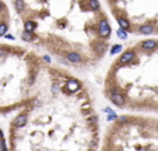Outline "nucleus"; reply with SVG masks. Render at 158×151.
Here are the masks:
<instances>
[{
    "label": "nucleus",
    "mask_w": 158,
    "mask_h": 151,
    "mask_svg": "<svg viewBox=\"0 0 158 151\" xmlns=\"http://www.w3.org/2000/svg\"><path fill=\"white\" fill-rule=\"evenodd\" d=\"M101 94L118 111L158 115V38L122 47L101 80Z\"/></svg>",
    "instance_id": "3"
},
{
    "label": "nucleus",
    "mask_w": 158,
    "mask_h": 151,
    "mask_svg": "<svg viewBox=\"0 0 158 151\" xmlns=\"http://www.w3.org/2000/svg\"><path fill=\"white\" fill-rule=\"evenodd\" d=\"M26 46L74 71L101 64L112 28L100 0H13Z\"/></svg>",
    "instance_id": "2"
},
{
    "label": "nucleus",
    "mask_w": 158,
    "mask_h": 151,
    "mask_svg": "<svg viewBox=\"0 0 158 151\" xmlns=\"http://www.w3.org/2000/svg\"><path fill=\"white\" fill-rule=\"evenodd\" d=\"M121 36H158V0H105Z\"/></svg>",
    "instance_id": "6"
},
{
    "label": "nucleus",
    "mask_w": 158,
    "mask_h": 151,
    "mask_svg": "<svg viewBox=\"0 0 158 151\" xmlns=\"http://www.w3.org/2000/svg\"><path fill=\"white\" fill-rule=\"evenodd\" d=\"M49 58L26 44L0 42V115L15 114L38 96Z\"/></svg>",
    "instance_id": "4"
},
{
    "label": "nucleus",
    "mask_w": 158,
    "mask_h": 151,
    "mask_svg": "<svg viewBox=\"0 0 158 151\" xmlns=\"http://www.w3.org/2000/svg\"><path fill=\"white\" fill-rule=\"evenodd\" d=\"M99 151H158V115L122 112L112 117Z\"/></svg>",
    "instance_id": "5"
},
{
    "label": "nucleus",
    "mask_w": 158,
    "mask_h": 151,
    "mask_svg": "<svg viewBox=\"0 0 158 151\" xmlns=\"http://www.w3.org/2000/svg\"><path fill=\"white\" fill-rule=\"evenodd\" d=\"M100 117L92 89L63 65H47L31 104L9 123L7 151H99Z\"/></svg>",
    "instance_id": "1"
},
{
    "label": "nucleus",
    "mask_w": 158,
    "mask_h": 151,
    "mask_svg": "<svg viewBox=\"0 0 158 151\" xmlns=\"http://www.w3.org/2000/svg\"><path fill=\"white\" fill-rule=\"evenodd\" d=\"M10 29V13L4 1L0 0V39L4 38Z\"/></svg>",
    "instance_id": "7"
}]
</instances>
